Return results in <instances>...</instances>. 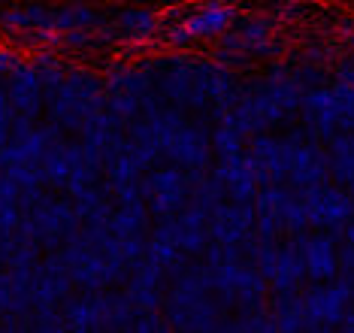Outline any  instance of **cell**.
I'll return each instance as SVG.
<instances>
[{
	"instance_id": "f35d334b",
	"label": "cell",
	"mask_w": 354,
	"mask_h": 333,
	"mask_svg": "<svg viewBox=\"0 0 354 333\" xmlns=\"http://www.w3.org/2000/svg\"><path fill=\"white\" fill-rule=\"evenodd\" d=\"M21 64H25V52H21L19 46H12V43L0 46V79H6L10 73H15Z\"/></svg>"
},
{
	"instance_id": "cb8c5ba5",
	"label": "cell",
	"mask_w": 354,
	"mask_h": 333,
	"mask_svg": "<svg viewBox=\"0 0 354 333\" xmlns=\"http://www.w3.org/2000/svg\"><path fill=\"white\" fill-rule=\"evenodd\" d=\"M39 170H43V185L49 191H58V194H67V185H70V176H73V164H70V155H67V140H58L49 152L39 161Z\"/></svg>"
},
{
	"instance_id": "ffe728a7",
	"label": "cell",
	"mask_w": 354,
	"mask_h": 333,
	"mask_svg": "<svg viewBox=\"0 0 354 333\" xmlns=\"http://www.w3.org/2000/svg\"><path fill=\"white\" fill-rule=\"evenodd\" d=\"M43 261V242L25 215L21 224L6 237V267H37Z\"/></svg>"
},
{
	"instance_id": "ba28073f",
	"label": "cell",
	"mask_w": 354,
	"mask_h": 333,
	"mask_svg": "<svg viewBox=\"0 0 354 333\" xmlns=\"http://www.w3.org/2000/svg\"><path fill=\"white\" fill-rule=\"evenodd\" d=\"M151 237L170 240L173 246L188 251L191 258L203 255V249L209 246V209L188 203L182 213H176L170 218H158V224L151 227Z\"/></svg>"
},
{
	"instance_id": "7c38bea8",
	"label": "cell",
	"mask_w": 354,
	"mask_h": 333,
	"mask_svg": "<svg viewBox=\"0 0 354 333\" xmlns=\"http://www.w3.org/2000/svg\"><path fill=\"white\" fill-rule=\"evenodd\" d=\"M254 203L221 200L209 213V240L224 242V246H239L248 233H254Z\"/></svg>"
},
{
	"instance_id": "b9f144b4",
	"label": "cell",
	"mask_w": 354,
	"mask_h": 333,
	"mask_svg": "<svg viewBox=\"0 0 354 333\" xmlns=\"http://www.w3.org/2000/svg\"><path fill=\"white\" fill-rule=\"evenodd\" d=\"M336 39H339L342 46L354 48V19H342L336 24Z\"/></svg>"
},
{
	"instance_id": "ee69618b",
	"label": "cell",
	"mask_w": 354,
	"mask_h": 333,
	"mask_svg": "<svg viewBox=\"0 0 354 333\" xmlns=\"http://www.w3.org/2000/svg\"><path fill=\"white\" fill-rule=\"evenodd\" d=\"M6 267V237L0 233V270Z\"/></svg>"
},
{
	"instance_id": "603a6c76",
	"label": "cell",
	"mask_w": 354,
	"mask_h": 333,
	"mask_svg": "<svg viewBox=\"0 0 354 333\" xmlns=\"http://www.w3.org/2000/svg\"><path fill=\"white\" fill-rule=\"evenodd\" d=\"M149 203L142 200V197H136V200H127V203H118L115 206V213L109 215V233H115L118 240H124V237H133V233H146V227H149Z\"/></svg>"
},
{
	"instance_id": "52a82bcc",
	"label": "cell",
	"mask_w": 354,
	"mask_h": 333,
	"mask_svg": "<svg viewBox=\"0 0 354 333\" xmlns=\"http://www.w3.org/2000/svg\"><path fill=\"white\" fill-rule=\"evenodd\" d=\"M34 224V231L39 233V242H43L46 251L64 249L70 240L82 231V218L76 213L73 197H46L43 203H37L30 213H25Z\"/></svg>"
},
{
	"instance_id": "f546056e",
	"label": "cell",
	"mask_w": 354,
	"mask_h": 333,
	"mask_svg": "<svg viewBox=\"0 0 354 333\" xmlns=\"http://www.w3.org/2000/svg\"><path fill=\"white\" fill-rule=\"evenodd\" d=\"M30 330H39V333H61V330H67V318H64L61 303L34 306V309H30Z\"/></svg>"
},
{
	"instance_id": "d590c367",
	"label": "cell",
	"mask_w": 354,
	"mask_h": 333,
	"mask_svg": "<svg viewBox=\"0 0 354 333\" xmlns=\"http://www.w3.org/2000/svg\"><path fill=\"white\" fill-rule=\"evenodd\" d=\"M21 218H25V213H21L19 200L0 197V233H3V237H10L15 227L21 224Z\"/></svg>"
},
{
	"instance_id": "1f68e13d",
	"label": "cell",
	"mask_w": 354,
	"mask_h": 333,
	"mask_svg": "<svg viewBox=\"0 0 354 333\" xmlns=\"http://www.w3.org/2000/svg\"><path fill=\"white\" fill-rule=\"evenodd\" d=\"M333 55H336L333 39H321L315 34V37H309L303 43V48L297 52V58H303L306 64H327V61H333Z\"/></svg>"
},
{
	"instance_id": "d6986e66",
	"label": "cell",
	"mask_w": 354,
	"mask_h": 333,
	"mask_svg": "<svg viewBox=\"0 0 354 333\" xmlns=\"http://www.w3.org/2000/svg\"><path fill=\"white\" fill-rule=\"evenodd\" d=\"M212 173L224 182L227 188V200H239V203H254V194L261 191V182L254 179L252 167H248L245 152L233 158H218V164L212 167Z\"/></svg>"
},
{
	"instance_id": "ab89813d",
	"label": "cell",
	"mask_w": 354,
	"mask_h": 333,
	"mask_svg": "<svg viewBox=\"0 0 354 333\" xmlns=\"http://www.w3.org/2000/svg\"><path fill=\"white\" fill-rule=\"evenodd\" d=\"M122 251H124L127 261H131V267H133L136 261H142V258H146V251H149L146 233H133V237H124V240H122Z\"/></svg>"
},
{
	"instance_id": "60d3db41",
	"label": "cell",
	"mask_w": 354,
	"mask_h": 333,
	"mask_svg": "<svg viewBox=\"0 0 354 333\" xmlns=\"http://www.w3.org/2000/svg\"><path fill=\"white\" fill-rule=\"evenodd\" d=\"M333 82H348L354 85V48L348 58H339L333 64Z\"/></svg>"
},
{
	"instance_id": "8fae6325",
	"label": "cell",
	"mask_w": 354,
	"mask_h": 333,
	"mask_svg": "<svg viewBox=\"0 0 354 333\" xmlns=\"http://www.w3.org/2000/svg\"><path fill=\"white\" fill-rule=\"evenodd\" d=\"M173 19H179L185 28L194 34V39H218L227 34L233 28V21L239 19V10L227 0H203V3H194V6H185L173 15Z\"/></svg>"
},
{
	"instance_id": "8d00e7d4",
	"label": "cell",
	"mask_w": 354,
	"mask_h": 333,
	"mask_svg": "<svg viewBox=\"0 0 354 333\" xmlns=\"http://www.w3.org/2000/svg\"><path fill=\"white\" fill-rule=\"evenodd\" d=\"M212 61H218L221 67H227L233 73H239V70H248V64H252V58H248L245 52H236V48H227V46H218L212 52Z\"/></svg>"
},
{
	"instance_id": "44dd1931",
	"label": "cell",
	"mask_w": 354,
	"mask_h": 333,
	"mask_svg": "<svg viewBox=\"0 0 354 333\" xmlns=\"http://www.w3.org/2000/svg\"><path fill=\"white\" fill-rule=\"evenodd\" d=\"M97 297V312H100V330H131L136 309L127 300L124 291L106 288V291H94Z\"/></svg>"
},
{
	"instance_id": "7bdbcfd3",
	"label": "cell",
	"mask_w": 354,
	"mask_h": 333,
	"mask_svg": "<svg viewBox=\"0 0 354 333\" xmlns=\"http://www.w3.org/2000/svg\"><path fill=\"white\" fill-rule=\"evenodd\" d=\"M339 327H342L345 333H354V309H348V312H345V318H342V324H339Z\"/></svg>"
},
{
	"instance_id": "8992f818",
	"label": "cell",
	"mask_w": 354,
	"mask_h": 333,
	"mask_svg": "<svg viewBox=\"0 0 354 333\" xmlns=\"http://www.w3.org/2000/svg\"><path fill=\"white\" fill-rule=\"evenodd\" d=\"M142 67L155 79V91L164 103H173L188 112L191 91H194V58L185 52H167L155 58H142Z\"/></svg>"
},
{
	"instance_id": "5bb4252c",
	"label": "cell",
	"mask_w": 354,
	"mask_h": 333,
	"mask_svg": "<svg viewBox=\"0 0 354 333\" xmlns=\"http://www.w3.org/2000/svg\"><path fill=\"white\" fill-rule=\"evenodd\" d=\"M300 246L306 258V276L312 282H330L339 276V251L330 233H306L300 231Z\"/></svg>"
},
{
	"instance_id": "7402d4cb",
	"label": "cell",
	"mask_w": 354,
	"mask_h": 333,
	"mask_svg": "<svg viewBox=\"0 0 354 333\" xmlns=\"http://www.w3.org/2000/svg\"><path fill=\"white\" fill-rule=\"evenodd\" d=\"M100 24H106V15L85 0H67L55 12V30L58 34H64V30H94Z\"/></svg>"
},
{
	"instance_id": "6da1fadb",
	"label": "cell",
	"mask_w": 354,
	"mask_h": 333,
	"mask_svg": "<svg viewBox=\"0 0 354 333\" xmlns=\"http://www.w3.org/2000/svg\"><path fill=\"white\" fill-rule=\"evenodd\" d=\"M49 109V121L61 127L64 134H79V127L85 125L91 116H97L100 109H106V85L103 76H97L88 67H67L64 85L58 88V94L46 103Z\"/></svg>"
},
{
	"instance_id": "3957f363",
	"label": "cell",
	"mask_w": 354,
	"mask_h": 333,
	"mask_svg": "<svg viewBox=\"0 0 354 333\" xmlns=\"http://www.w3.org/2000/svg\"><path fill=\"white\" fill-rule=\"evenodd\" d=\"M140 194L149 203L151 218H170L191 203V173L167 161L140 176Z\"/></svg>"
},
{
	"instance_id": "7a4b0ae2",
	"label": "cell",
	"mask_w": 354,
	"mask_h": 333,
	"mask_svg": "<svg viewBox=\"0 0 354 333\" xmlns=\"http://www.w3.org/2000/svg\"><path fill=\"white\" fill-rule=\"evenodd\" d=\"M267 276L243 261H227L215 270V294L227 312H252L267 306Z\"/></svg>"
},
{
	"instance_id": "74e56055",
	"label": "cell",
	"mask_w": 354,
	"mask_h": 333,
	"mask_svg": "<svg viewBox=\"0 0 354 333\" xmlns=\"http://www.w3.org/2000/svg\"><path fill=\"white\" fill-rule=\"evenodd\" d=\"M12 118H15V109L10 103V94H6V85H0V145L12 140Z\"/></svg>"
},
{
	"instance_id": "83f0119b",
	"label": "cell",
	"mask_w": 354,
	"mask_h": 333,
	"mask_svg": "<svg viewBox=\"0 0 354 333\" xmlns=\"http://www.w3.org/2000/svg\"><path fill=\"white\" fill-rule=\"evenodd\" d=\"M270 315L276 321V330L281 333H297L306 330V312H303V294H276L270 306Z\"/></svg>"
},
{
	"instance_id": "5b68a950",
	"label": "cell",
	"mask_w": 354,
	"mask_h": 333,
	"mask_svg": "<svg viewBox=\"0 0 354 333\" xmlns=\"http://www.w3.org/2000/svg\"><path fill=\"white\" fill-rule=\"evenodd\" d=\"M218 46L245 52L248 58H279L285 55L288 39L281 37L272 15H239L233 28L218 39Z\"/></svg>"
},
{
	"instance_id": "277c9868",
	"label": "cell",
	"mask_w": 354,
	"mask_h": 333,
	"mask_svg": "<svg viewBox=\"0 0 354 333\" xmlns=\"http://www.w3.org/2000/svg\"><path fill=\"white\" fill-rule=\"evenodd\" d=\"M303 294V312H306V330H333L339 327L345 312L351 309L354 300V282L348 276H336L330 282H312V288Z\"/></svg>"
},
{
	"instance_id": "9c48e42d",
	"label": "cell",
	"mask_w": 354,
	"mask_h": 333,
	"mask_svg": "<svg viewBox=\"0 0 354 333\" xmlns=\"http://www.w3.org/2000/svg\"><path fill=\"white\" fill-rule=\"evenodd\" d=\"M164 158L176 167L188 170V173H206V170H212V158H215L212 127H209L203 118L188 121V125L173 136V143L164 149Z\"/></svg>"
},
{
	"instance_id": "484cf974",
	"label": "cell",
	"mask_w": 354,
	"mask_h": 333,
	"mask_svg": "<svg viewBox=\"0 0 354 333\" xmlns=\"http://www.w3.org/2000/svg\"><path fill=\"white\" fill-rule=\"evenodd\" d=\"M30 64H34V70L39 73V79H43L46 103H49L52 97L58 94V88L64 85V76H67L70 64H64L58 48H37V52H30Z\"/></svg>"
},
{
	"instance_id": "ac0fdd59",
	"label": "cell",
	"mask_w": 354,
	"mask_h": 333,
	"mask_svg": "<svg viewBox=\"0 0 354 333\" xmlns=\"http://www.w3.org/2000/svg\"><path fill=\"white\" fill-rule=\"evenodd\" d=\"M330 179V152L324 143L306 140L297 145V161L291 170V185L294 188H306V185H324Z\"/></svg>"
},
{
	"instance_id": "4dcf8cb0",
	"label": "cell",
	"mask_w": 354,
	"mask_h": 333,
	"mask_svg": "<svg viewBox=\"0 0 354 333\" xmlns=\"http://www.w3.org/2000/svg\"><path fill=\"white\" fill-rule=\"evenodd\" d=\"M321 188H324V185H306V188H297V194H300L303 215H306V224H309V227H324V213H321Z\"/></svg>"
},
{
	"instance_id": "836d02e7",
	"label": "cell",
	"mask_w": 354,
	"mask_h": 333,
	"mask_svg": "<svg viewBox=\"0 0 354 333\" xmlns=\"http://www.w3.org/2000/svg\"><path fill=\"white\" fill-rule=\"evenodd\" d=\"M270 10L276 21H300L309 15V6L303 0H270Z\"/></svg>"
},
{
	"instance_id": "30bf717a",
	"label": "cell",
	"mask_w": 354,
	"mask_h": 333,
	"mask_svg": "<svg viewBox=\"0 0 354 333\" xmlns=\"http://www.w3.org/2000/svg\"><path fill=\"white\" fill-rule=\"evenodd\" d=\"M339 103L333 97V88L330 85H321V88H312V91L303 94V103H300V121H303V131L309 140L315 143H330L336 134H339Z\"/></svg>"
},
{
	"instance_id": "d4e9b609",
	"label": "cell",
	"mask_w": 354,
	"mask_h": 333,
	"mask_svg": "<svg viewBox=\"0 0 354 333\" xmlns=\"http://www.w3.org/2000/svg\"><path fill=\"white\" fill-rule=\"evenodd\" d=\"M64 318H67V330L73 333H91L100 330V312H97V297L82 291V297H67L61 303Z\"/></svg>"
},
{
	"instance_id": "e0dca14e",
	"label": "cell",
	"mask_w": 354,
	"mask_h": 333,
	"mask_svg": "<svg viewBox=\"0 0 354 333\" xmlns=\"http://www.w3.org/2000/svg\"><path fill=\"white\" fill-rule=\"evenodd\" d=\"M306 279H309V276H306V258H303L300 237L291 233V237L281 242L279 264H276V273H272L270 285L276 294H297Z\"/></svg>"
},
{
	"instance_id": "2e32d148",
	"label": "cell",
	"mask_w": 354,
	"mask_h": 333,
	"mask_svg": "<svg viewBox=\"0 0 354 333\" xmlns=\"http://www.w3.org/2000/svg\"><path fill=\"white\" fill-rule=\"evenodd\" d=\"M103 85L109 94H133L142 103L149 100L155 91V79L142 67V61H112L106 73H103Z\"/></svg>"
},
{
	"instance_id": "4316f807",
	"label": "cell",
	"mask_w": 354,
	"mask_h": 333,
	"mask_svg": "<svg viewBox=\"0 0 354 333\" xmlns=\"http://www.w3.org/2000/svg\"><path fill=\"white\" fill-rule=\"evenodd\" d=\"M321 213H324V227L345 224L354 218V194L345 185H327L321 188Z\"/></svg>"
},
{
	"instance_id": "9a60e30c",
	"label": "cell",
	"mask_w": 354,
	"mask_h": 333,
	"mask_svg": "<svg viewBox=\"0 0 354 333\" xmlns=\"http://www.w3.org/2000/svg\"><path fill=\"white\" fill-rule=\"evenodd\" d=\"M109 21L115 24L118 39L127 48H146L149 43H155L160 37V28H164V19L155 10H136V6L118 10Z\"/></svg>"
},
{
	"instance_id": "d6a6232c",
	"label": "cell",
	"mask_w": 354,
	"mask_h": 333,
	"mask_svg": "<svg viewBox=\"0 0 354 333\" xmlns=\"http://www.w3.org/2000/svg\"><path fill=\"white\" fill-rule=\"evenodd\" d=\"M133 333H167V330H173L170 327V321H167V315L164 309H146V312H140L136 309V318H133Z\"/></svg>"
},
{
	"instance_id": "e575fe53",
	"label": "cell",
	"mask_w": 354,
	"mask_h": 333,
	"mask_svg": "<svg viewBox=\"0 0 354 333\" xmlns=\"http://www.w3.org/2000/svg\"><path fill=\"white\" fill-rule=\"evenodd\" d=\"M294 76L297 82H300L303 91H312V88H321L327 85V70L321 67V64H300V67H294Z\"/></svg>"
},
{
	"instance_id": "f1b7e54d",
	"label": "cell",
	"mask_w": 354,
	"mask_h": 333,
	"mask_svg": "<svg viewBox=\"0 0 354 333\" xmlns=\"http://www.w3.org/2000/svg\"><path fill=\"white\" fill-rule=\"evenodd\" d=\"M243 145H245V136L236 131V127L230 125H215L212 127V149L218 158H233V155H243Z\"/></svg>"
},
{
	"instance_id": "4fadbf2b",
	"label": "cell",
	"mask_w": 354,
	"mask_h": 333,
	"mask_svg": "<svg viewBox=\"0 0 354 333\" xmlns=\"http://www.w3.org/2000/svg\"><path fill=\"white\" fill-rule=\"evenodd\" d=\"M6 85V94H10V103L19 116H28V118H39L46 109V88H43V79L39 73L34 70V64L25 61L15 73L3 79Z\"/></svg>"
}]
</instances>
